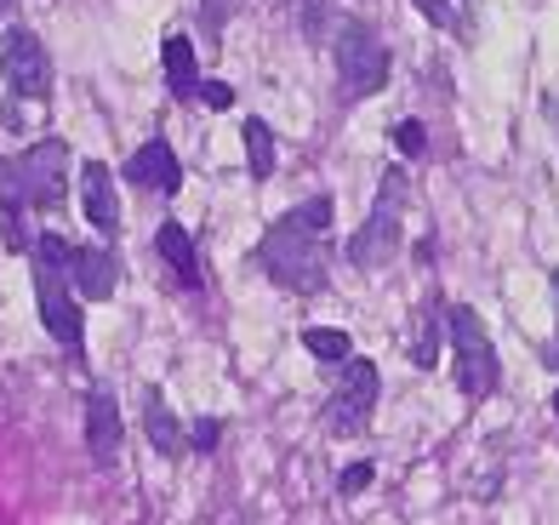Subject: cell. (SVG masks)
I'll list each match as a JSON object with an SVG mask.
<instances>
[{
  "label": "cell",
  "mask_w": 559,
  "mask_h": 525,
  "mask_svg": "<svg viewBox=\"0 0 559 525\" xmlns=\"http://www.w3.org/2000/svg\"><path fill=\"white\" fill-rule=\"evenodd\" d=\"M332 217H337V200L314 194V200H302V206H292L286 217L269 223V235L258 240V263L280 291L309 297L325 286V246L320 240L332 229Z\"/></svg>",
  "instance_id": "6da1fadb"
},
{
  "label": "cell",
  "mask_w": 559,
  "mask_h": 525,
  "mask_svg": "<svg viewBox=\"0 0 559 525\" xmlns=\"http://www.w3.org/2000/svg\"><path fill=\"white\" fill-rule=\"evenodd\" d=\"M69 189V143L63 138H40L23 155L0 160V200L17 212H52Z\"/></svg>",
  "instance_id": "7a4b0ae2"
},
{
  "label": "cell",
  "mask_w": 559,
  "mask_h": 525,
  "mask_svg": "<svg viewBox=\"0 0 559 525\" xmlns=\"http://www.w3.org/2000/svg\"><path fill=\"white\" fill-rule=\"evenodd\" d=\"M445 337H451V366H456V389L468 399H486L497 394L502 383V366H497V348H491V332L468 303L445 309Z\"/></svg>",
  "instance_id": "3957f363"
},
{
  "label": "cell",
  "mask_w": 559,
  "mask_h": 525,
  "mask_svg": "<svg viewBox=\"0 0 559 525\" xmlns=\"http://www.w3.org/2000/svg\"><path fill=\"white\" fill-rule=\"evenodd\" d=\"M332 63H337L343 97H371V92L389 86V46L377 40V29H371L366 17H343L337 23Z\"/></svg>",
  "instance_id": "277c9868"
},
{
  "label": "cell",
  "mask_w": 559,
  "mask_h": 525,
  "mask_svg": "<svg viewBox=\"0 0 559 525\" xmlns=\"http://www.w3.org/2000/svg\"><path fill=\"white\" fill-rule=\"evenodd\" d=\"M400 206H405V171L389 166V171H383V200H377L371 217L348 235V263H354V269H383V263L400 252V240H405Z\"/></svg>",
  "instance_id": "5b68a950"
},
{
  "label": "cell",
  "mask_w": 559,
  "mask_h": 525,
  "mask_svg": "<svg viewBox=\"0 0 559 525\" xmlns=\"http://www.w3.org/2000/svg\"><path fill=\"white\" fill-rule=\"evenodd\" d=\"M377 394H383V378H377V360H360L354 355L343 371H337V389H332V406H325V429L337 440L348 434H366V422L377 411Z\"/></svg>",
  "instance_id": "8992f818"
},
{
  "label": "cell",
  "mask_w": 559,
  "mask_h": 525,
  "mask_svg": "<svg viewBox=\"0 0 559 525\" xmlns=\"http://www.w3.org/2000/svg\"><path fill=\"white\" fill-rule=\"evenodd\" d=\"M0 74H7L12 97H29V104H46L52 97V58L35 29H7L0 35Z\"/></svg>",
  "instance_id": "52a82bcc"
},
{
  "label": "cell",
  "mask_w": 559,
  "mask_h": 525,
  "mask_svg": "<svg viewBox=\"0 0 559 525\" xmlns=\"http://www.w3.org/2000/svg\"><path fill=\"white\" fill-rule=\"evenodd\" d=\"M35 303H40V320L46 332H52L69 355H81L86 348V326H81V303H74V291L63 281V269L52 263H35Z\"/></svg>",
  "instance_id": "ba28073f"
},
{
  "label": "cell",
  "mask_w": 559,
  "mask_h": 525,
  "mask_svg": "<svg viewBox=\"0 0 559 525\" xmlns=\"http://www.w3.org/2000/svg\"><path fill=\"white\" fill-rule=\"evenodd\" d=\"M63 281H69V291H81V297H92V303H104V297H115V286H120V269H115V258L104 252V246H74Z\"/></svg>",
  "instance_id": "9c48e42d"
},
{
  "label": "cell",
  "mask_w": 559,
  "mask_h": 525,
  "mask_svg": "<svg viewBox=\"0 0 559 525\" xmlns=\"http://www.w3.org/2000/svg\"><path fill=\"white\" fill-rule=\"evenodd\" d=\"M126 183L155 189V194H177V189H183V166H177L171 143H166V138H148L138 155L126 160Z\"/></svg>",
  "instance_id": "30bf717a"
},
{
  "label": "cell",
  "mask_w": 559,
  "mask_h": 525,
  "mask_svg": "<svg viewBox=\"0 0 559 525\" xmlns=\"http://www.w3.org/2000/svg\"><path fill=\"white\" fill-rule=\"evenodd\" d=\"M81 206H86V223L97 235H120V194H115V178L104 160H86L81 166Z\"/></svg>",
  "instance_id": "8fae6325"
},
{
  "label": "cell",
  "mask_w": 559,
  "mask_h": 525,
  "mask_svg": "<svg viewBox=\"0 0 559 525\" xmlns=\"http://www.w3.org/2000/svg\"><path fill=\"white\" fill-rule=\"evenodd\" d=\"M120 440H126V429H120V406H115V394L109 389H92V399H86V445H92V457L97 463H120Z\"/></svg>",
  "instance_id": "7c38bea8"
},
{
  "label": "cell",
  "mask_w": 559,
  "mask_h": 525,
  "mask_svg": "<svg viewBox=\"0 0 559 525\" xmlns=\"http://www.w3.org/2000/svg\"><path fill=\"white\" fill-rule=\"evenodd\" d=\"M143 429H148V445H155L160 457H183L189 452V434H183V422L171 417L160 389H143Z\"/></svg>",
  "instance_id": "4fadbf2b"
},
{
  "label": "cell",
  "mask_w": 559,
  "mask_h": 525,
  "mask_svg": "<svg viewBox=\"0 0 559 525\" xmlns=\"http://www.w3.org/2000/svg\"><path fill=\"white\" fill-rule=\"evenodd\" d=\"M155 252L171 263V274L183 286H200V252H194V235L183 229V223H160V229H155Z\"/></svg>",
  "instance_id": "5bb4252c"
},
{
  "label": "cell",
  "mask_w": 559,
  "mask_h": 525,
  "mask_svg": "<svg viewBox=\"0 0 559 525\" xmlns=\"http://www.w3.org/2000/svg\"><path fill=\"white\" fill-rule=\"evenodd\" d=\"M160 63H166V86H171L177 97H194V86H200L194 40H189V35H166V46H160Z\"/></svg>",
  "instance_id": "9a60e30c"
},
{
  "label": "cell",
  "mask_w": 559,
  "mask_h": 525,
  "mask_svg": "<svg viewBox=\"0 0 559 525\" xmlns=\"http://www.w3.org/2000/svg\"><path fill=\"white\" fill-rule=\"evenodd\" d=\"M240 138H246V166H251V178L269 183V178H274V132H269V120L246 115V120H240Z\"/></svg>",
  "instance_id": "2e32d148"
},
{
  "label": "cell",
  "mask_w": 559,
  "mask_h": 525,
  "mask_svg": "<svg viewBox=\"0 0 559 525\" xmlns=\"http://www.w3.org/2000/svg\"><path fill=\"white\" fill-rule=\"evenodd\" d=\"M302 348H309L314 360H325V366H348L354 360V343H348V332H325V326H314V332H302Z\"/></svg>",
  "instance_id": "e0dca14e"
},
{
  "label": "cell",
  "mask_w": 559,
  "mask_h": 525,
  "mask_svg": "<svg viewBox=\"0 0 559 525\" xmlns=\"http://www.w3.org/2000/svg\"><path fill=\"white\" fill-rule=\"evenodd\" d=\"M394 148L405 160H423L428 155V127H423V120H400V127H394Z\"/></svg>",
  "instance_id": "ac0fdd59"
},
{
  "label": "cell",
  "mask_w": 559,
  "mask_h": 525,
  "mask_svg": "<svg viewBox=\"0 0 559 525\" xmlns=\"http://www.w3.org/2000/svg\"><path fill=\"white\" fill-rule=\"evenodd\" d=\"M417 320H423V332H417V343H412V360H417V366H435V355H440V320H435V309L417 314Z\"/></svg>",
  "instance_id": "d6986e66"
},
{
  "label": "cell",
  "mask_w": 559,
  "mask_h": 525,
  "mask_svg": "<svg viewBox=\"0 0 559 525\" xmlns=\"http://www.w3.org/2000/svg\"><path fill=\"white\" fill-rule=\"evenodd\" d=\"M217 440H223V422H217V417H200L194 429H189V452H194V457H212Z\"/></svg>",
  "instance_id": "ffe728a7"
},
{
  "label": "cell",
  "mask_w": 559,
  "mask_h": 525,
  "mask_svg": "<svg viewBox=\"0 0 559 525\" xmlns=\"http://www.w3.org/2000/svg\"><path fill=\"white\" fill-rule=\"evenodd\" d=\"M194 97H200L206 109H235V86H228V81H200Z\"/></svg>",
  "instance_id": "44dd1931"
},
{
  "label": "cell",
  "mask_w": 559,
  "mask_h": 525,
  "mask_svg": "<svg viewBox=\"0 0 559 525\" xmlns=\"http://www.w3.org/2000/svg\"><path fill=\"white\" fill-rule=\"evenodd\" d=\"M371 480H377V468H371V463H348V468H343V480H337V491H343V497H360Z\"/></svg>",
  "instance_id": "7402d4cb"
},
{
  "label": "cell",
  "mask_w": 559,
  "mask_h": 525,
  "mask_svg": "<svg viewBox=\"0 0 559 525\" xmlns=\"http://www.w3.org/2000/svg\"><path fill=\"white\" fill-rule=\"evenodd\" d=\"M240 0H200V17H206V35H223V23H228V12H235Z\"/></svg>",
  "instance_id": "603a6c76"
},
{
  "label": "cell",
  "mask_w": 559,
  "mask_h": 525,
  "mask_svg": "<svg viewBox=\"0 0 559 525\" xmlns=\"http://www.w3.org/2000/svg\"><path fill=\"white\" fill-rule=\"evenodd\" d=\"M325 7H332V0H309V7H302V35L309 40H325Z\"/></svg>",
  "instance_id": "cb8c5ba5"
},
{
  "label": "cell",
  "mask_w": 559,
  "mask_h": 525,
  "mask_svg": "<svg viewBox=\"0 0 559 525\" xmlns=\"http://www.w3.org/2000/svg\"><path fill=\"white\" fill-rule=\"evenodd\" d=\"M417 12L435 23V29H456V12L445 7V0H417Z\"/></svg>",
  "instance_id": "d4e9b609"
},
{
  "label": "cell",
  "mask_w": 559,
  "mask_h": 525,
  "mask_svg": "<svg viewBox=\"0 0 559 525\" xmlns=\"http://www.w3.org/2000/svg\"><path fill=\"white\" fill-rule=\"evenodd\" d=\"M554 297H559V274H554ZM554 360H559V348H554Z\"/></svg>",
  "instance_id": "484cf974"
},
{
  "label": "cell",
  "mask_w": 559,
  "mask_h": 525,
  "mask_svg": "<svg viewBox=\"0 0 559 525\" xmlns=\"http://www.w3.org/2000/svg\"><path fill=\"white\" fill-rule=\"evenodd\" d=\"M554 411H559V389H554Z\"/></svg>",
  "instance_id": "4316f807"
}]
</instances>
